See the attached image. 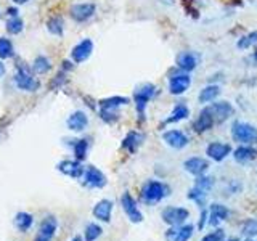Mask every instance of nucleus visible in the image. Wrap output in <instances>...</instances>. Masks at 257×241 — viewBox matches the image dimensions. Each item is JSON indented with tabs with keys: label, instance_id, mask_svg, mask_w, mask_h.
<instances>
[{
	"label": "nucleus",
	"instance_id": "13",
	"mask_svg": "<svg viewBox=\"0 0 257 241\" xmlns=\"http://www.w3.org/2000/svg\"><path fill=\"white\" fill-rule=\"evenodd\" d=\"M15 82L21 90H34L39 85L34 80V77H32L31 71L24 66V64H20L18 66V71H16V74H15Z\"/></svg>",
	"mask_w": 257,
	"mask_h": 241
},
{
	"label": "nucleus",
	"instance_id": "34",
	"mask_svg": "<svg viewBox=\"0 0 257 241\" xmlns=\"http://www.w3.org/2000/svg\"><path fill=\"white\" fill-rule=\"evenodd\" d=\"M101 227L96 223H88L85 227V241H96L101 236Z\"/></svg>",
	"mask_w": 257,
	"mask_h": 241
},
{
	"label": "nucleus",
	"instance_id": "10",
	"mask_svg": "<svg viewBox=\"0 0 257 241\" xmlns=\"http://www.w3.org/2000/svg\"><path fill=\"white\" fill-rule=\"evenodd\" d=\"M193 227L191 223H182V225H175V227H169L166 231V241H190L193 236Z\"/></svg>",
	"mask_w": 257,
	"mask_h": 241
},
{
	"label": "nucleus",
	"instance_id": "12",
	"mask_svg": "<svg viewBox=\"0 0 257 241\" xmlns=\"http://www.w3.org/2000/svg\"><path fill=\"white\" fill-rule=\"evenodd\" d=\"M163 140L166 142L167 147L175 148V150H182L188 145L190 139L188 135L182 132V131H177V129H171V131H166L163 134Z\"/></svg>",
	"mask_w": 257,
	"mask_h": 241
},
{
	"label": "nucleus",
	"instance_id": "25",
	"mask_svg": "<svg viewBox=\"0 0 257 241\" xmlns=\"http://www.w3.org/2000/svg\"><path fill=\"white\" fill-rule=\"evenodd\" d=\"M145 140V135L140 134V132H137V131H132V132H128L125 137H124V140H122V148L127 150L128 153H135L137 150H139L142 147V143Z\"/></svg>",
	"mask_w": 257,
	"mask_h": 241
},
{
	"label": "nucleus",
	"instance_id": "19",
	"mask_svg": "<svg viewBox=\"0 0 257 241\" xmlns=\"http://www.w3.org/2000/svg\"><path fill=\"white\" fill-rule=\"evenodd\" d=\"M56 167H58V171L61 174L72 177V179H80V177H84V172H85V169L80 164V161H61Z\"/></svg>",
	"mask_w": 257,
	"mask_h": 241
},
{
	"label": "nucleus",
	"instance_id": "11",
	"mask_svg": "<svg viewBox=\"0 0 257 241\" xmlns=\"http://www.w3.org/2000/svg\"><path fill=\"white\" fill-rule=\"evenodd\" d=\"M206 155L215 163H220V161L227 159L231 155V147L223 142H212L206 147Z\"/></svg>",
	"mask_w": 257,
	"mask_h": 241
},
{
	"label": "nucleus",
	"instance_id": "24",
	"mask_svg": "<svg viewBox=\"0 0 257 241\" xmlns=\"http://www.w3.org/2000/svg\"><path fill=\"white\" fill-rule=\"evenodd\" d=\"M112 214V203L109 199H101L93 207V217L101 222H109Z\"/></svg>",
	"mask_w": 257,
	"mask_h": 241
},
{
	"label": "nucleus",
	"instance_id": "3",
	"mask_svg": "<svg viewBox=\"0 0 257 241\" xmlns=\"http://www.w3.org/2000/svg\"><path fill=\"white\" fill-rule=\"evenodd\" d=\"M131 100L127 98V96H109V98H104L100 101V116L103 120H106V123H114V120L119 117L117 114V109L120 106H124V104H128Z\"/></svg>",
	"mask_w": 257,
	"mask_h": 241
},
{
	"label": "nucleus",
	"instance_id": "23",
	"mask_svg": "<svg viewBox=\"0 0 257 241\" xmlns=\"http://www.w3.org/2000/svg\"><path fill=\"white\" fill-rule=\"evenodd\" d=\"M198 66V58L195 53L191 52H182L177 56V68L183 72H191L193 69H196Z\"/></svg>",
	"mask_w": 257,
	"mask_h": 241
},
{
	"label": "nucleus",
	"instance_id": "30",
	"mask_svg": "<svg viewBox=\"0 0 257 241\" xmlns=\"http://www.w3.org/2000/svg\"><path fill=\"white\" fill-rule=\"evenodd\" d=\"M255 44H257V31H252V32H249V34L243 36L241 39H238L236 47L239 50H247V48H251Z\"/></svg>",
	"mask_w": 257,
	"mask_h": 241
},
{
	"label": "nucleus",
	"instance_id": "4",
	"mask_svg": "<svg viewBox=\"0 0 257 241\" xmlns=\"http://www.w3.org/2000/svg\"><path fill=\"white\" fill-rule=\"evenodd\" d=\"M231 137L233 140L241 145H251L257 140V129L252 124L243 123V120H235L231 126Z\"/></svg>",
	"mask_w": 257,
	"mask_h": 241
},
{
	"label": "nucleus",
	"instance_id": "2",
	"mask_svg": "<svg viewBox=\"0 0 257 241\" xmlns=\"http://www.w3.org/2000/svg\"><path fill=\"white\" fill-rule=\"evenodd\" d=\"M156 87L147 82V84H142L140 87L135 88L134 92V103H135V108L137 112H139V119L143 120L145 119V109H147V104L155 98L156 95Z\"/></svg>",
	"mask_w": 257,
	"mask_h": 241
},
{
	"label": "nucleus",
	"instance_id": "43",
	"mask_svg": "<svg viewBox=\"0 0 257 241\" xmlns=\"http://www.w3.org/2000/svg\"><path fill=\"white\" fill-rule=\"evenodd\" d=\"M71 241H82V238H80V236H76V238H72Z\"/></svg>",
	"mask_w": 257,
	"mask_h": 241
},
{
	"label": "nucleus",
	"instance_id": "40",
	"mask_svg": "<svg viewBox=\"0 0 257 241\" xmlns=\"http://www.w3.org/2000/svg\"><path fill=\"white\" fill-rule=\"evenodd\" d=\"M209 220V209H201V215H199V223H198V228L203 230L206 227V223Z\"/></svg>",
	"mask_w": 257,
	"mask_h": 241
},
{
	"label": "nucleus",
	"instance_id": "18",
	"mask_svg": "<svg viewBox=\"0 0 257 241\" xmlns=\"http://www.w3.org/2000/svg\"><path fill=\"white\" fill-rule=\"evenodd\" d=\"M214 126H215V120H214L212 114L209 112L207 108H204V109H201L199 116L196 117L195 123H193V131L196 134H204L207 131H211Z\"/></svg>",
	"mask_w": 257,
	"mask_h": 241
},
{
	"label": "nucleus",
	"instance_id": "21",
	"mask_svg": "<svg viewBox=\"0 0 257 241\" xmlns=\"http://www.w3.org/2000/svg\"><path fill=\"white\" fill-rule=\"evenodd\" d=\"M233 158L239 164H247L252 163L254 159H257V150L251 145H241L235 151H233Z\"/></svg>",
	"mask_w": 257,
	"mask_h": 241
},
{
	"label": "nucleus",
	"instance_id": "39",
	"mask_svg": "<svg viewBox=\"0 0 257 241\" xmlns=\"http://www.w3.org/2000/svg\"><path fill=\"white\" fill-rule=\"evenodd\" d=\"M223 239H225V231L222 228H217L214 231H209L207 235H204L201 241H223Z\"/></svg>",
	"mask_w": 257,
	"mask_h": 241
},
{
	"label": "nucleus",
	"instance_id": "1",
	"mask_svg": "<svg viewBox=\"0 0 257 241\" xmlns=\"http://www.w3.org/2000/svg\"><path fill=\"white\" fill-rule=\"evenodd\" d=\"M169 195H171V188H169L166 183L159 182V180H148L142 187L140 198L145 204L153 206V204L161 203V201Z\"/></svg>",
	"mask_w": 257,
	"mask_h": 241
},
{
	"label": "nucleus",
	"instance_id": "29",
	"mask_svg": "<svg viewBox=\"0 0 257 241\" xmlns=\"http://www.w3.org/2000/svg\"><path fill=\"white\" fill-rule=\"evenodd\" d=\"M32 222H34V219H32V215L28 214V212H18L15 217V225H16V228H18L20 231L29 230Z\"/></svg>",
	"mask_w": 257,
	"mask_h": 241
},
{
	"label": "nucleus",
	"instance_id": "17",
	"mask_svg": "<svg viewBox=\"0 0 257 241\" xmlns=\"http://www.w3.org/2000/svg\"><path fill=\"white\" fill-rule=\"evenodd\" d=\"M58 228V222L53 215H48L42 220L39 228V235L36 238V241H52V238L55 236V231Z\"/></svg>",
	"mask_w": 257,
	"mask_h": 241
},
{
	"label": "nucleus",
	"instance_id": "36",
	"mask_svg": "<svg viewBox=\"0 0 257 241\" xmlns=\"http://www.w3.org/2000/svg\"><path fill=\"white\" fill-rule=\"evenodd\" d=\"M13 55V45L8 39L0 37V58H10Z\"/></svg>",
	"mask_w": 257,
	"mask_h": 241
},
{
	"label": "nucleus",
	"instance_id": "27",
	"mask_svg": "<svg viewBox=\"0 0 257 241\" xmlns=\"http://www.w3.org/2000/svg\"><path fill=\"white\" fill-rule=\"evenodd\" d=\"M220 95V87L219 85H215V84H209L206 85L203 90L199 92V96H198V101L201 104H209V103H212L215 101L217 96Z\"/></svg>",
	"mask_w": 257,
	"mask_h": 241
},
{
	"label": "nucleus",
	"instance_id": "35",
	"mask_svg": "<svg viewBox=\"0 0 257 241\" xmlns=\"http://www.w3.org/2000/svg\"><path fill=\"white\" fill-rule=\"evenodd\" d=\"M47 28H48V31H50L53 36H61L63 34V29H64L63 20L60 18V16H56V18H52L50 21L47 23Z\"/></svg>",
	"mask_w": 257,
	"mask_h": 241
},
{
	"label": "nucleus",
	"instance_id": "14",
	"mask_svg": "<svg viewBox=\"0 0 257 241\" xmlns=\"http://www.w3.org/2000/svg\"><path fill=\"white\" fill-rule=\"evenodd\" d=\"M230 215V211L227 206H223L220 203H212L209 206V220L207 225L209 227H217L220 222L227 220Z\"/></svg>",
	"mask_w": 257,
	"mask_h": 241
},
{
	"label": "nucleus",
	"instance_id": "38",
	"mask_svg": "<svg viewBox=\"0 0 257 241\" xmlns=\"http://www.w3.org/2000/svg\"><path fill=\"white\" fill-rule=\"evenodd\" d=\"M7 31L12 32V34H18V32L23 31V21L20 18H16V16H13V20L7 23Z\"/></svg>",
	"mask_w": 257,
	"mask_h": 241
},
{
	"label": "nucleus",
	"instance_id": "6",
	"mask_svg": "<svg viewBox=\"0 0 257 241\" xmlns=\"http://www.w3.org/2000/svg\"><path fill=\"white\" fill-rule=\"evenodd\" d=\"M206 108L212 114V117L215 120V126L225 123V120H227L233 114V112H235V108L231 106V103L225 101V100L223 101H215V103L212 101V103H209Z\"/></svg>",
	"mask_w": 257,
	"mask_h": 241
},
{
	"label": "nucleus",
	"instance_id": "28",
	"mask_svg": "<svg viewBox=\"0 0 257 241\" xmlns=\"http://www.w3.org/2000/svg\"><path fill=\"white\" fill-rule=\"evenodd\" d=\"M206 198H207V191L201 190L196 185L193 188H190L188 191V199H191L193 203H196V206H199L201 209L206 206Z\"/></svg>",
	"mask_w": 257,
	"mask_h": 241
},
{
	"label": "nucleus",
	"instance_id": "7",
	"mask_svg": "<svg viewBox=\"0 0 257 241\" xmlns=\"http://www.w3.org/2000/svg\"><path fill=\"white\" fill-rule=\"evenodd\" d=\"M120 206H122L125 215L128 217V220L134 223H140L143 220V214L137 206V201L132 198L131 193H124L122 198H120Z\"/></svg>",
	"mask_w": 257,
	"mask_h": 241
},
{
	"label": "nucleus",
	"instance_id": "26",
	"mask_svg": "<svg viewBox=\"0 0 257 241\" xmlns=\"http://www.w3.org/2000/svg\"><path fill=\"white\" fill-rule=\"evenodd\" d=\"M190 116V108L187 106L185 103H177L172 112L169 114V117H166L164 120V126L167 124H174V123H180V120L187 119Z\"/></svg>",
	"mask_w": 257,
	"mask_h": 241
},
{
	"label": "nucleus",
	"instance_id": "8",
	"mask_svg": "<svg viewBox=\"0 0 257 241\" xmlns=\"http://www.w3.org/2000/svg\"><path fill=\"white\" fill-rule=\"evenodd\" d=\"M191 85V77L188 72H177V74L169 77V92L172 95H182L190 88Z\"/></svg>",
	"mask_w": 257,
	"mask_h": 241
},
{
	"label": "nucleus",
	"instance_id": "37",
	"mask_svg": "<svg viewBox=\"0 0 257 241\" xmlns=\"http://www.w3.org/2000/svg\"><path fill=\"white\" fill-rule=\"evenodd\" d=\"M195 185H196V187H199L201 190L209 191L214 187V179H212V177H207V175H199V177H196Z\"/></svg>",
	"mask_w": 257,
	"mask_h": 241
},
{
	"label": "nucleus",
	"instance_id": "42",
	"mask_svg": "<svg viewBox=\"0 0 257 241\" xmlns=\"http://www.w3.org/2000/svg\"><path fill=\"white\" fill-rule=\"evenodd\" d=\"M15 4H24V2H28V0H13Z\"/></svg>",
	"mask_w": 257,
	"mask_h": 241
},
{
	"label": "nucleus",
	"instance_id": "5",
	"mask_svg": "<svg viewBox=\"0 0 257 241\" xmlns=\"http://www.w3.org/2000/svg\"><path fill=\"white\" fill-rule=\"evenodd\" d=\"M163 220L169 225V227H175V225H182L187 222L190 217V211L187 207H179V206H169L161 212Z\"/></svg>",
	"mask_w": 257,
	"mask_h": 241
},
{
	"label": "nucleus",
	"instance_id": "22",
	"mask_svg": "<svg viewBox=\"0 0 257 241\" xmlns=\"http://www.w3.org/2000/svg\"><path fill=\"white\" fill-rule=\"evenodd\" d=\"M68 129L72 132H82L84 129L88 126V117L84 111H74L66 120Z\"/></svg>",
	"mask_w": 257,
	"mask_h": 241
},
{
	"label": "nucleus",
	"instance_id": "44",
	"mask_svg": "<svg viewBox=\"0 0 257 241\" xmlns=\"http://www.w3.org/2000/svg\"><path fill=\"white\" fill-rule=\"evenodd\" d=\"M223 241H239L238 238H228V239H223Z\"/></svg>",
	"mask_w": 257,
	"mask_h": 241
},
{
	"label": "nucleus",
	"instance_id": "46",
	"mask_svg": "<svg viewBox=\"0 0 257 241\" xmlns=\"http://www.w3.org/2000/svg\"><path fill=\"white\" fill-rule=\"evenodd\" d=\"M244 241H255V239H252V238H246Z\"/></svg>",
	"mask_w": 257,
	"mask_h": 241
},
{
	"label": "nucleus",
	"instance_id": "20",
	"mask_svg": "<svg viewBox=\"0 0 257 241\" xmlns=\"http://www.w3.org/2000/svg\"><path fill=\"white\" fill-rule=\"evenodd\" d=\"M92 52H93V42L90 39H84L82 42H79L74 48H72L71 56L76 63H82L92 55Z\"/></svg>",
	"mask_w": 257,
	"mask_h": 241
},
{
	"label": "nucleus",
	"instance_id": "9",
	"mask_svg": "<svg viewBox=\"0 0 257 241\" xmlns=\"http://www.w3.org/2000/svg\"><path fill=\"white\" fill-rule=\"evenodd\" d=\"M106 175L98 167L88 166L84 172V185L87 188H103L106 185Z\"/></svg>",
	"mask_w": 257,
	"mask_h": 241
},
{
	"label": "nucleus",
	"instance_id": "15",
	"mask_svg": "<svg viewBox=\"0 0 257 241\" xmlns=\"http://www.w3.org/2000/svg\"><path fill=\"white\" fill-rule=\"evenodd\" d=\"M95 10H96L95 4H76L71 7L69 13L72 16V20H76L77 23H84L92 18L95 15Z\"/></svg>",
	"mask_w": 257,
	"mask_h": 241
},
{
	"label": "nucleus",
	"instance_id": "32",
	"mask_svg": "<svg viewBox=\"0 0 257 241\" xmlns=\"http://www.w3.org/2000/svg\"><path fill=\"white\" fill-rule=\"evenodd\" d=\"M87 151H88V140L87 139H80L76 140L74 143V156L77 161H84L87 158Z\"/></svg>",
	"mask_w": 257,
	"mask_h": 241
},
{
	"label": "nucleus",
	"instance_id": "41",
	"mask_svg": "<svg viewBox=\"0 0 257 241\" xmlns=\"http://www.w3.org/2000/svg\"><path fill=\"white\" fill-rule=\"evenodd\" d=\"M5 74V66H4V63L0 61V77H2Z\"/></svg>",
	"mask_w": 257,
	"mask_h": 241
},
{
	"label": "nucleus",
	"instance_id": "31",
	"mask_svg": "<svg viewBox=\"0 0 257 241\" xmlns=\"http://www.w3.org/2000/svg\"><path fill=\"white\" fill-rule=\"evenodd\" d=\"M241 231L246 238H255L257 236V219H246L241 225Z\"/></svg>",
	"mask_w": 257,
	"mask_h": 241
},
{
	"label": "nucleus",
	"instance_id": "16",
	"mask_svg": "<svg viewBox=\"0 0 257 241\" xmlns=\"http://www.w3.org/2000/svg\"><path fill=\"white\" fill-rule=\"evenodd\" d=\"M183 167H185V171H187L188 174L199 177V175H204L206 171L209 169V161L204 159V158H199V156H193V158L185 161Z\"/></svg>",
	"mask_w": 257,
	"mask_h": 241
},
{
	"label": "nucleus",
	"instance_id": "33",
	"mask_svg": "<svg viewBox=\"0 0 257 241\" xmlns=\"http://www.w3.org/2000/svg\"><path fill=\"white\" fill-rule=\"evenodd\" d=\"M50 68H52V64L45 56H37L34 60V64H32V69H34V72H37V74H45L47 71H50Z\"/></svg>",
	"mask_w": 257,
	"mask_h": 241
},
{
	"label": "nucleus",
	"instance_id": "45",
	"mask_svg": "<svg viewBox=\"0 0 257 241\" xmlns=\"http://www.w3.org/2000/svg\"><path fill=\"white\" fill-rule=\"evenodd\" d=\"M254 61L257 63V48H255V52H254Z\"/></svg>",
	"mask_w": 257,
	"mask_h": 241
}]
</instances>
